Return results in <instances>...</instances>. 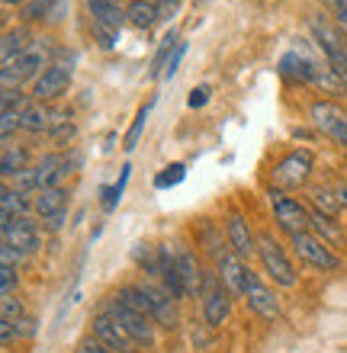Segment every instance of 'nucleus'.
Here are the masks:
<instances>
[{
    "instance_id": "obj_1",
    "label": "nucleus",
    "mask_w": 347,
    "mask_h": 353,
    "mask_svg": "<svg viewBox=\"0 0 347 353\" xmlns=\"http://www.w3.org/2000/svg\"><path fill=\"white\" fill-rule=\"evenodd\" d=\"M97 312H103V315H110L113 321H119V325L141 344V350H151V347H155V341H158V325H155L151 318L139 315L135 308H129L119 296L103 299V305L97 308Z\"/></svg>"
},
{
    "instance_id": "obj_2",
    "label": "nucleus",
    "mask_w": 347,
    "mask_h": 353,
    "mask_svg": "<svg viewBox=\"0 0 347 353\" xmlns=\"http://www.w3.org/2000/svg\"><path fill=\"white\" fill-rule=\"evenodd\" d=\"M203 321H206L209 331H216V327H222L228 321V315H232V299L235 292L222 283V276L219 273H212V270H206L203 273Z\"/></svg>"
},
{
    "instance_id": "obj_3",
    "label": "nucleus",
    "mask_w": 347,
    "mask_h": 353,
    "mask_svg": "<svg viewBox=\"0 0 347 353\" xmlns=\"http://www.w3.org/2000/svg\"><path fill=\"white\" fill-rule=\"evenodd\" d=\"M257 257H261L264 273L283 289H293L299 283V273L293 267V261L286 257L283 244L273 238V234H257Z\"/></svg>"
},
{
    "instance_id": "obj_4",
    "label": "nucleus",
    "mask_w": 347,
    "mask_h": 353,
    "mask_svg": "<svg viewBox=\"0 0 347 353\" xmlns=\"http://www.w3.org/2000/svg\"><path fill=\"white\" fill-rule=\"evenodd\" d=\"M46 68H48V48L42 42H36L29 52H23L19 58H13V61H7V65L0 68L3 90H19L23 81H39Z\"/></svg>"
},
{
    "instance_id": "obj_5",
    "label": "nucleus",
    "mask_w": 347,
    "mask_h": 353,
    "mask_svg": "<svg viewBox=\"0 0 347 353\" xmlns=\"http://www.w3.org/2000/svg\"><path fill=\"white\" fill-rule=\"evenodd\" d=\"M270 209H273L277 225H280V232H286L290 238L293 234H299V232H309L312 209L306 203H299L296 196H290L286 190H277V186H273L270 190Z\"/></svg>"
},
{
    "instance_id": "obj_6",
    "label": "nucleus",
    "mask_w": 347,
    "mask_h": 353,
    "mask_svg": "<svg viewBox=\"0 0 347 353\" xmlns=\"http://www.w3.org/2000/svg\"><path fill=\"white\" fill-rule=\"evenodd\" d=\"M290 244H293V251L299 254V261H306L309 267H315V270H328L331 273V270H341V263H344L338 254H335V248H328L319 234H312V232L293 234Z\"/></svg>"
},
{
    "instance_id": "obj_7",
    "label": "nucleus",
    "mask_w": 347,
    "mask_h": 353,
    "mask_svg": "<svg viewBox=\"0 0 347 353\" xmlns=\"http://www.w3.org/2000/svg\"><path fill=\"white\" fill-rule=\"evenodd\" d=\"M241 299L248 302V308H251L254 315L264 318V321H277V318H280V299L273 296V289L267 286L251 267L244 270V296Z\"/></svg>"
},
{
    "instance_id": "obj_8",
    "label": "nucleus",
    "mask_w": 347,
    "mask_h": 353,
    "mask_svg": "<svg viewBox=\"0 0 347 353\" xmlns=\"http://www.w3.org/2000/svg\"><path fill=\"white\" fill-rule=\"evenodd\" d=\"M312 168H315L312 151L309 148H296L273 168V183H277V190H296V186H302L306 180H309Z\"/></svg>"
},
{
    "instance_id": "obj_9",
    "label": "nucleus",
    "mask_w": 347,
    "mask_h": 353,
    "mask_svg": "<svg viewBox=\"0 0 347 353\" xmlns=\"http://www.w3.org/2000/svg\"><path fill=\"white\" fill-rule=\"evenodd\" d=\"M90 334H94L100 344L110 347L113 353H141L139 341H135L119 321H113L110 315H103V312H97V315L90 318Z\"/></svg>"
},
{
    "instance_id": "obj_10",
    "label": "nucleus",
    "mask_w": 347,
    "mask_h": 353,
    "mask_svg": "<svg viewBox=\"0 0 347 353\" xmlns=\"http://www.w3.org/2000/svg\"><path fill=\"white\" fill-rule=\"evenodd\" d=\"M141 289H145V296H148V305H151V318H155V325L174 331V327L180 325L177 299H170L168 289L161 286V283H155V279H145V283H141Z\"/></svg>"
},
{
    "instance_id": "obj_11",
    "label": "nucleus",
    "mask_w": 347,
    "mask_h": 353,
    "mask_svg": "<svg viewBox=\"0 0 347 353\" xmlns=\"http://www.w3.org/2000/svg\"><path fill=\"white\" fill-rule=\"evenodd\" d=\"M0 232H3V244H10V248H17L23 254H36L42 248V232H39V225L29 215L13 219V222H3Z\"/></svg>"
},
{
    "instance_id": "obj_12",
    "label": "nucleus",
    "mask_w": 347,
    "mask_h": 353,
    "mask_svg": "<svg viewBox=\"0 0 347 353\" xmlns=\"http://www.w3.org/2000/svg\"><path fill=\"white\" fill-rule=\"evenodd\" d=\"M68 87H71V68H65V65H48L46 71H42V77H39L36 84H32V97H36V103L58 100L61 93H68Z\"/></svg>"
},
{
    "instance_id": "obj_13",
    "label": "nucleus",
    "mask_w": 347,
    "mask_h": 353,
    "mask_svg": "<svg viewBox=\"0 0 347 353\" xmlns=\"http://www.w3.org/2000/svg\"><path fill=\"white\" fill-rule=\"evenodd\" d=\"M226 241L241 261H251V254H257V238L251 234V228H248V222H244L241 212H228Z\"/></svg>"
},
{
    "instance_id": "obj_14",
    "label": "nucleus",
    "mask_w": 347,
    "mask_h": 353,
    "mask_svg": "<svg viewBox=\"0 0 347 353\" xmlns=\"http://www.w3.org/2000/svg\"><path fill=\"white\" fill-rule=\"evenodd\" d=\"M161 254V286L170 292V299H177V302H184L187 296V283H184V276H180V270H177V257H174V248L170 244H161L158 248Z\"/></svg>"
},
{
    "instance_id": "obj_15",
    "label": "nucleus",
    "mask_w": 347,
    "mask_h": 353,
    "mask_svg": "<svg viewBox=\"0 0 347 353\" xmlns=\"http://www.w3.org/2000/svg\"><path fill=\"white\" fill-rule=\"evenodd\" d=\"M174 257H177L180 276H184V283H187V296L197 299L199 292H203V273H206V270H199L197 254L190 251V248H174Z\"/></svg>"
},
{
    "instance_id": "obj_16",
    "label": "nucleus",
    "mask_w": 347,
    "mask_h": 353,
    "mask_svg": "<svg viewBox=\"0 0 347 353\" xmlns=\"http://www.w3.org/2000/svg\"><path fill=\"white\" fill-rule=\"evenodd\" d=\"M309 232L319 234V238L328 244V248H344V244H347L344 228H341V225L335 222L331 215L319 212V209H312V215H309Z\"/></svg>"
},
{
    "instance_id": "obj_17",
    "label": "nucleus",
    "mask_w": 347,
    "mask_h": 353,
    "mask_svg": "<svg viewBox=\"0 0 347 353\" xmlns=\"http://www.w3.org/2000/svg\"><path fill=\"white\" fill-rule=\"evenodd\" d=\"M280 74L286 77V81L315 84V74H319V68L312 65V61L302 55V52H286V55L280 58Z\"/></svg>"
},
{
    "instance_id": "obj_18",
    "label": "nucleus",
    "mask_w": 347,
    "mask_h": 353,
    "mask_svg": "<svg viewBox=\"0 0 347 353\" xmlns=\"http://www.w3.org/2000/svg\"><path fill=\"white\" fill-rule=\"evenodd\" d=\"M65 209H68V190L65 186H48V190L36 193V199H32V212H36L42 222H48L52 215L65 212Z\"/></svg>"
},
{
    "instance_id": "obj_19",
    "label": "nucleus",
    "mask_w": 347,
    "mask_h": 353,
    "mask_svg": "<svg viewBox=\"0 0 347 353\" xmlns=\"http://www.w3.org/2000/svg\"><path fill=\"white\" fill-rule=\"evenodd\" d=\"M244 270H248V267H244V261L235 251H228L226 257L216 263V273L222 276V283H226V286L232 289L238 299L244 296Z\"/></svg>"
},
{
    "instance_id": "obj_20",
    "label": "nucleus",
    "mask_w": 347,
    "mask_h": 353,
    "mask_svg": "<svg viewBox=\"0 0 347 353\" xmlns=\"http://www.w3.org/2000/svg\"><path fill=\"white\" fill-rule=\"evenodd\" d=\"M29 209H32L29 193H19V190L3 183V190H0V215H3V222L23 219V215H29Z\"/></svg>"
},
{
    "instance_id": "obj_21",
    "label": "nucleus",
    "mask_w": 347,
    "mask_h": 353,
    "mask_svg": "<svg viewBox=\"0 0 347 353\" xmlns=\"http://www.w3.org/2000/svg\"><path fill=\"white\" fill-rule=\"evenodd\" d=\"M87 10H90V19L103 23V26L122 29V23H129L126 10L119 7V0H87Z\"/></svg>"
},
{
    "instance_id": "obj_22",
    "label": "nucleus",
    "mask_w": 347,
    "mask_h": 353,
    "mask_svg": "<svg viewBox=\"0 0 347 353\" xmlns=\"http://www.w3.org/2000/svg\"><path fill=\"white\" fill-rule=\"evenodd\" d=\"M126 19H129L135 29L148 32V29L161 19V7L158 3H151V0H132L129 7H126Z\"/></svg>"
},
{
    "instance_id": "obj_23",
    "label": "nucleus",
    "mask_w": 347,
    "mask_h": 353,
    "mask_svg": "<svg viewBox=\"0 0 347 353\" xmlns=\"http://www.w3.org/2000/svg\"><path fill=\"white\" fill-rule=\"evenodd\" d=\"M312 122L319 125L325 135H331V132L338 129L341 122L347 119V112L341 110V106H335V103H328V100H319V103H312Z\"/></svg>"
},
{
    "instance_id": "obj_24",
    "label": "nucleus",
    "mask_w": 347,
    "mask_h": 353,
    "mask_svg": "<svg viewBox=\"0 0 347 353\" xmlns=\"http://www.w3.org/2000/svg\"><path fill=\"white\" fill-rule=\"evenodd\" d=\"M132 261H135V267H139L148 279H161V254H158V248H151V244H135V248H132Z\"/></svg>"
},
{
    "instance_id": "obj_25",
    "label": "nucleus",
    "mask_w": 347,
    "mask_h": 353,
    "mask_svg": "<svg viewBox=\"0 0 347 353\" xmlns=\"http://www.w3.org/2000/svg\"><path fill=\"white\" fill-rule=\"evenodd\" d=\"M29 32L23 26L19 29H7L3 32V42H0V58H3V65L7 61H13V58H19L23 52H29Z\"/></svg>"
},
{
    "instance_id": "obj_26",
    "label": "nucleus",
    "mask_w": 347,
    "mask_h": 353,
    "mask_svg": "<svg viewBox=\"0 0 347 353\" xmlns=\"http://www.w3.org/2000/svg\"><path fill=\"white\" fill-rule=\"evenodd\" d=\"M199 244L206 248V254L216 263L222 261L228 251H232V248H228V241H222V234L216 232V225H212V222H203V225H199Z\"/></svg>"
},
{
    "instance_id": "obj_27",
    "label": "nucleus",
    "mask_w": 347,
    "mask_h": 353,
    "mask_svg": "<svg viewBox=\"0 0 347 353\" xmlns=\"http://www.w3.org/2000/svg\"><path fill=\"white\" fill-rule=\"evenodd\" d=\"M29 168V151L26 148H17V145H7L3 148V158H0V174L3 180H13L19 170Z\"/></svg>"
},
{
    "instance_id": "obj_28",
    "label": "nucleus",
    "mask_w": 347,
    "mask_h": 353,
    "mask_svg": "<svg viewBox=\"0 0 347 353\" xmlns=\"http://www.w3.org/2000/svg\"><path fill=\"white\" fill-rule=\"evenodd\" d=\"M46 125H48V110L42 103H29L26 110L19 112V129L23 132H32V135H36V132H42Z\"/></svg>"
},
{
    "instance_id": "obj_29",
    "label": "nucleus",
    "mask_w": 347,
    "mask_h": 353,
    "mask_svg": "<svg viewBox=\"0 0 347 353\" xmlns=\"http://www.w3.org/2000/svg\"><path fill=\"white\" fill-rule=\"evenodd\" d=\"M312 209H319V212H325V215H335L341 212V199H338V190H328V186H315L312 190Z\"/></svg>"
},
{
    "instance_id": "obj_30",
    "label": "nucleus",
    "mask_w": 347,
    "mask_h": 353,
    "mask_svg": "<svg viewBox=\"0 0 347 353\" xmlns=\"http://www.w3.org/2000/svg\"><path fill=\"white\" fill-rule=\"evenodd\" d=\"M177 36L174 32H168V36L161 39V48H158V55H155V61H151V74L158 77V74H164V68H168V61H170V55L177 52Z\"/></svg>"
},
{
    "instance_id": "obj_31",
    "label": "nucleus",
    "mask_w": 347,
    "mask_h": 353,
    "mask_svg": "<svg viewBox=\"0 0 347 353\" xmlns=\"http://www.w3.org/2000/svg\"><path fill=\"white\" fill-rule=\"evenodd\" d=\"M315 84H319L325 93H347V81L338 74V71H335V68H325V71L319 68V74H315Z\"/></svg>"
},
{
    "instance_id": "obj_32",
    "label": "nucleus",
    "mask_w": 347,
    "mask_h": 353,
    "mask_svg": "<svg viewBox=\"0 0 347 353\" xmlns=\"http://www.w3.org/2000/svg\"><path fill=\"white\" fill-rule=\"evenodd\" d=\"M90 32H94V42L100 48H116L119 46V29H113V26H103V23H97V19H90Z\"/></svg>"
},
{
    "instance_id": "obj_33",
    "label": "nucleus",
    "mask_w": 347,
    "mask_h": 353,
    "mask_svg": "<svg viewBox=\"0 0 347 353\" xmlns=\"http://www.w3.org/2000/svg\"><path fill=\"white\" fill-rule=\"evenodd\" d=\"M77 135V125L75 122H68V119H58V125L52 132H48V141L52 145H58V148H65V145H71Z\"/></svg>"
},
{
    "instance_id": "obj_34",
    "label": "nucleus",
    "mask_w": 347,
    "mask_h": 353,
    "mask_svg": "<svg viewBox=\"0 0 347 353\" xmlns=\"http://www.w3.org/2000/svg\"><path fill=\"white\" fill-rule=\"evenodd\" d=\"M184 176H187V168H184V164H170V168H164L158 176H155V186H158V190H170V186H177Z\"/></svg>"
},
{
    "instance_id": "obj_35",
    "label": "nucleus",
    "mask_w": 347,
    "mask_h": 353,
    "mask_svg": "<svg viewBox=\"0 0 347 353\" xmlns=\"http://www.w3.org/2000/svg\"><path fill=\"white\" fill-rule=\"evenodd\" d=\"M48 10H52V0H26L19 7V17L32 23V19H48Z\"/></svg>"
},
{
    "instance_id": "obj_36",
    "label": "nucleus",
    "mask_w": 347,
    "mask_h": 353,
    "mask_svg": "<svg viewBox=\"0 0 347 353\" xmlns=\"http://www.w3.org/2000/svg\"><path fill=\"white\" fill-rule=\"evenodd\" d=\"M23 315H26V308H23V302L17 296L0 299V321H19Z\"/></svg>"
},
{
    "instance_id": "obj_37",
    "label": "nucleus",
    "mask_w": 347,
    "mask_h": 353,
    "mask_svg": "<svg viewBox=\"0 0 347 353\" xmlns=\"http://www.w3.org/2000/svg\"><path fill=\"white\" fill-rule=\"evenodd\" d=\"M13 190H19V193H39V176H36V168L19 170V174L13 176Z\"/></svg>"
},
{
    "instance_id": "obj_38",
    "label": "nucleus",
    "mask_w": 347,
    "mask_h": 353,
    "mask_svg": "<svg viewBox=\"0 0 347 353\" xmlns=\"http://www.w3.org/2000/svg\"><path fill=\"white\" fill-rule=\"evenodd\" d=\"M145 122H148V106H141L139 116H135V122H132L129 135H126V145H122L126 151H132L135 145H139V135H141V129H145Z\"/></svg>"
},
{
    "instance_id": "obj_39",
    "label": "nucleus",
    "mask_w": 347,
    "mask_h": 353,
    "mask_svg": "<svg viewBox=\"0 0 347 353\" xmlns=\"http://www.w3.org/2000/svg\"><path fill=\"white\" fill-rule=\"evenodd\" d=\"M17 286H19L17 267H0V292L3 296H17Z\"/></svg>"
},
{
    "instance_id": "obj_40",
    "label": "nucleus",
    "mask_w": 347,
    "mask_h": 353,
    "mask_svg": "<svg viewBox=\"0 0 347 353\" xmlns=\"http://www.w3.org/2000/svg\"><path fill=\"white\" fill-rule=\"evenodd\" d=\"M13 331H17V341H29V337H36V318H29L23 315L19 321H13Z\"/></svg>"
},
{
    "instance_id": "obj_41",
    "label": "nucleus",
    "mask_w": 347,
    "mask_h": 353,
    "mask_svg": "<svg viewBox=\"0 0 347 353\" xmlns=\"http://www.w3.org/2000/svg\"><path fill=\"white\" fill-rule=\"evenodd\" d=\"M119 199H122V193L116 190L113 183H110V186H100V205H103V212H113L116 205H119Z\"/></svg>"
},
{
    "instance_id": "obj_42",
    "label": "nucleus",
    "mask_w": 347,
    "mask_h": 353,
    "mask_svg": "<svg viewBox=\"0 0 347 353\" xmlns=\"http://www.w3.org/2000/svg\"><path fill=\"white\" fill-rule=\"evenodd\" d=\"M331 10V17H335V23L341 26V32L347 36V0H325Z\"/></svg>"
},
{
    "instance_id": "obj_43",
    "label": "nucleus",
    "mask_w": 347,
    "mask_h": 353,
    "mask_svg": "<svg viewBox=\"0 0 347 353\" xmlns=\"http://www.w3.org/2000/svg\"><path fill=\"white\" fill-rule=\"evenodd\" d=\"M26 254L17 251V248H10V244H0V267H19Z\"/></svg>"
},
{
    "instance_id": "obj_44",
    "label": "nucleus",
    "mask_w": 347,
    "mask_h": 353,
    "mask_svg": "<svg viewBox=\"0 0 347 353\" xmlns=\"http://www.w3.org/2000/svg\"><path fill=\"white\" fill-rule=\"evenodd\" d=\"M13 129H19V112L3 110V116H0V132H3V141H10Z\"/></svg>"
},
{
    "instance_id": "obj_45",
    "label": "nucleus",
    "mask_w": 347,
    "mask_h": 353,
    "mask_svg": "<svg viewBox=\"0 0 347 353\" xmlns=\"http://www.w3.org/2000/svg\"><path fill=\"white\" fill-rule=\"evenodd\" d=\"M209 93H212V90H209L206 84H199L197 90L187 97V106H190V110H199V106H206V103H209Z\"/></svg>"
},
{
    "instance_id": "obj_46",
    "label": "nucleus",
    "mask_w": 347,
    "mask_h": 353,
    "mask_svg": "<svg viewBox=\"0 0 347 353\" xmlns=\"http://www.w3.org/2000/svg\"><path fill=\"white\" fill-rule=\"evenodd\" d=\"M77 353H113V350H110L106 344H100V341L90 334V337H84V341L77 344Z\"/></svg>"
},
{
    "instance_id": "obj_47",
    "label": "nucleus",
    "mask_w": 347,
    "mask_h": 353,
    "mask_svg": "<svg viewBox=\"0 0 347 353\" xmlns=\"http://www.w3.org/2000/svg\"><path fill=\"white\" fill-rule=\"evenodd\" d=\"M184 55H187V42H180V46H177V52L170 55V61H168V68H164V74H161V77H174V74H177V65L184 61Z\"/></svg>"
},
{
    "instance_id": "obj_48",
    "label": "nucleus",
    "mask_w": 347,
    "mask_h": 353,
    "mask_svg": "<svg viewBox=\"0 0 347 353\" xmlns=\"http://www.w3.org/2000/svg\"><path fill=\"white\" fill-rule=\"evenodd\" d=\"M68 13V0H52V10H48V19L46 23H61Z\"/></svg>"
},
{
    "instance_id": "obj_49",
    "label": "nucleus",
    "mask_w": 347,
    "mask_h": 353,
    "mask_svg": "<svg viewBox=\"0 0 347 353\" xmlns=\"http://www.w3.org/2000/svg\"><path fill=\"white\" fill-rule=\"evenodd\" d=\"M0 341H3V347H10L13 341H17V331H13V321H0Z\"/></svg>"
},
{
    "instance_id": "obj_50",
    "label": "nucleus",
    "mask_w": 347,
    "mask_h": 353,
    "mask_svg": "<svg viewBox=\"0 0 347 353\" xmlns=\"http://www.w3.org/2000/svg\"><path fill=\"white\" fill-rule=\"evenodd\" d=\"M65 222H68V209H65V212H58V215H52V219L46 222V228H48V232H58Z\"/></svg>"
},
{
    "instance_id": "obj_51",
    "label": "nucleus",
    "mask_w": 347,
    "mask_h": 353,
    "mask_svg": "<svg viewBox=\"0 0 347 353\" xmlns=\"http://www.w3.org/2000/svg\"><path fill=\"white\" fill-rule=\"evenodd\" d=\"M331 139H335V141H338V145H344V148H347V119L341 122V125H338V129H335V132H331Z\"/></svg>"
},
{
    "instance_id": "obj_52",
    "label": "nucleus",
    "mask_w": 347,
    "mask_h": 353,
    "mask_svg": "<svg viewBox=\"0 0 347 353\" xmlns=\"http://www.w3.org/2000/svg\"><path fill=\"white\" fill-rule=\"evenodd\" d=\"M335 190H338V199H341V205H344V209H347V183H338V186H335Z\"/></svg>"
},
{
    "instance_id": "obj_53",
    "label": "nucleus",
    "mask_w": 347,
    "mask_h": 353,
    "mask_svg": "<svg viewBox=\"0 0 347 353\" xmlns=\"http://www.w3.org/2000/svg\"><path fill=\"white\" fill-rule=\"evenodd\" d=\"M151 3H158L161 10H174V7H177V0H151Z\"/></svg>"
},
{
    "instance_id": "obj_54",
    "label": "nucleus",
    "mask_w": 347,
    "mask_h": 353,
    "mask_svg": "<svg viewBox=\"0 0 347 353\" xmlns=\"http://www.w3.org/2000/svg\"><path fill=\"white\" fill-rule=\"evenodd\" d=\"M3 3H7V7H13V3H19V7H23L26 0H3Z\"/></svg>"
},
{
    "instance_id": "obj_55",
    "label": "nucleus",
    "mask_w": 347,
    "mask_h": 353,
    "mask_svg": "<svg viewBox=\"0 0 347 353\" xmlns=\"http://www.w3.org/2000/svg\"><path fill=\"white\" fill-rule=\"evenodd\" d=\"M119 3H122V0H119Z\"/></svg>"
}]
</instances>
